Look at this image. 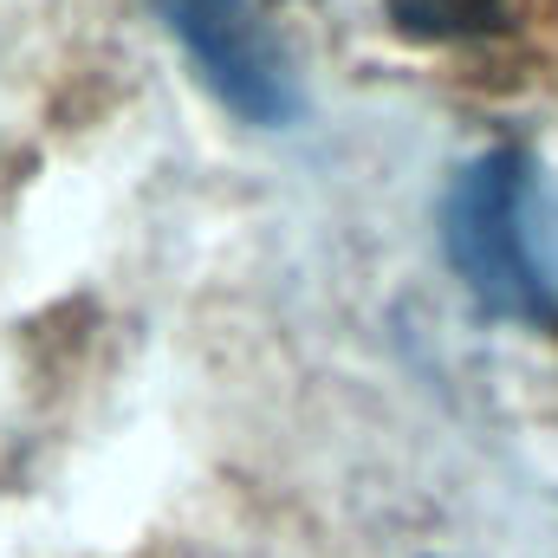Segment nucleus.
Wrapping results in <instances>:
<instances>
[{"instance_id": "f257e3e1", "label": "nucleus", "mask_w": 558, "mask_h": 558, "mask_svg": "<svg viewBox=\"0 0 558 558\" xmlns=\"http://www.w3.org/2000/svg\"><path fill=\"white\" fill-rule=\"evenodd\" d=\"M441 247L494 318H558V195L526 149H481L441 195Z\"/></svg>"}, {"instance_id": "7ed1b4c3", "label": "nucleus", "mask_w": 558, "mask_h": 558, "mask_svg": "<svg viewBox=\"0 0 558 558\" xmlns=\"http://www.w3.org/2000/svg\"><path fill=\"white\" fill-rule=\"evenodd\" d=\"M390 26L428 39V46H454V39H481L507 20V0H384Z\"/></svg>"}, {"instance_id": "f03ea898", "label": "nucleus", "mask_w": 558, "mask_h": 558, "mask_svg": "<svg viewBox=\"0 0 558 558\" xmlns=\"http://www.w3.org/2000/svg\"><path fill=\"white\" fill-rule=\"evenodd\" d=\"M169 39L189 52L202 85L247 124L286 131L299 118V78L292 59L247 0H149Z\"/></svg>"}]
</instances>
